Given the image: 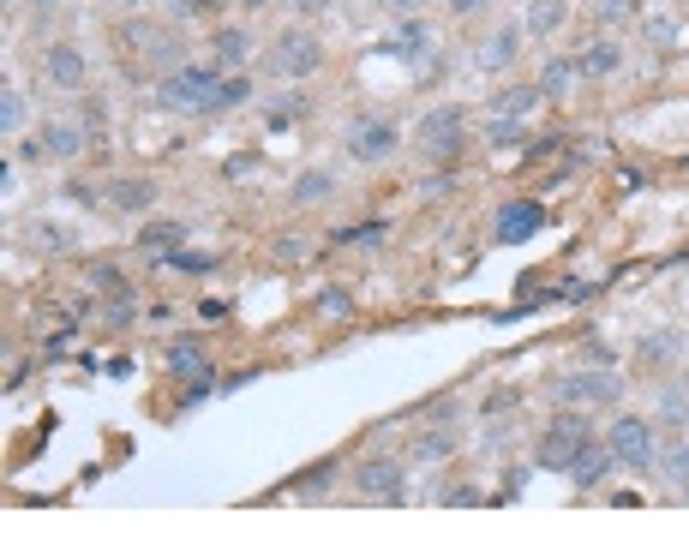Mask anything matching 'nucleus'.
Instances as JSON below:
<instances>
[{"label":"nucleus","mask_w":689,"mask_h":539,"mask_svg":"<svg viewBox=\"0 0 689 539\" xmlns=\"http://www.w3.org/2000/svg\"><path fill=\"white\" fill-rule=\"evenodd\" d=\"M588 438H594V426H588L576 408H564L558 420H546V432H540V444H534V462L552 468V474H570V462L582 456Z\"/></svg>","instance_id":"f257e3e1"},{"label":"nucleus","mask_w":689,"mask_h":539,"mask_svg":"<svg viewBox=\"0 0 689 539\" xmlns=\"http://www.w3.org/2000/svg\"><path fill=\"white\" fill-rule=\"evenodd\" d=\"M216 96H222L216 66H180V72H168V78L156 84V102H162V108H198V114H210Z\"/></svg>","instance_id":"f03ea898"},{"label":"nucleus","mask_w":689,"mask_h":539,"mask_svg":"<svg viewBox=\"0 0 689 539\" xmlns=\"http://www.w3.org/2000/svg\"><path fill=\"white\" fill-rule=\"evenodd\" d=\"M462 138H468L462 108H432V114H420V126H414V144H420L432 162H450V156L462 150Z\"/></svg>","instance_id":"7ed1b4c3"},{"label":"nucleus","mask_w":689,"mask_h":539,"mask_svg":"<svg viewBox=\"0 0 689 539\" xmlns=\"http://www.w3.org/2000/svg\"><path fill=\"white\" fill-rule=\"evenodd\" d=\"M552 396H558L564 408H612V402L624 396V384L600 366V372H570V378H558Z\"/></svg>","instance_id":"20e7f679"},{"label":"nucleus","mask_w":689,"mask_h":539,"mask_svg":"<svg viewBox=\"0 0 689 539\" xmlns=\"http://www.w3.org/2000/svg\"><path fill=\"white\" fill-rule=\"evenodd\" d=\"M606 444H612V456H618L624 468H636V474L660 462V438H654V426H648V420H636V414H624V420L606 432Z\"/></svg>","instance_id":"39448f33"},{"label":"nucleus","mask_w":689,"mask_h":539,"mask_svg":"<svg viewBox=\"0 0 689 539\" xmlns=\"http://www.w3.org/2000/svg\"><path fill=\"white\" fill-rule=\"evenodd\" d=\"M354 486H360V498H372V504H402V498H408V474H402L396 456L360 462V468H354Z\"/></svg>","instance_id":"423d86ee"},{"label":"nucleus","mask_w":689,"mask_h":539,"mask_svg":"<svg viewBox=\"0 0 689 539\" xmlns=\"http://www.w3.org/2000/svg\"><path fill=\"white\" fill-rule=\"evenodd\" d=\"M270 66H276L282 78H306V72H318V66H324V48H318V36H312V30H282V36H276Z\"/></svg>","instance_id":"0eeeda50"},{"label":"nucleus","mask_w":689,"mask_h":539,"mask_svg":"<svg viewBox=\"0 0 689 539\" xmlns=\"http://www.w3.org/2000/svg\"><path fill=\"white\" fill-rule=\"evenodd\" d=\"M396 144H402V132H396L390 120H354V126H348V156H354V162H384Z\"/></svg>","instance_id":"6e6552de"},{"label":"nucleus","mask_w":689,"mask_h":539,"mask_svg":"<svg viewBox=\"0 0 689 539\" xmlns=\"http://www.w3.org/2000/svg\"><path fill=\"white\" fill-rule=\"evenodd\" d=\"M126 42H144V54L168 72H180V36L174 30H156V24H126Z\"/></svg>","instance_id":"1a4fd4ad"},{"label":"nucleus","mask_w":689,"mask_h":539,"mask_svg":"<svg viewBox=\"0 0 689 539\" xmlns=\"http://www.w3.org/2000/svg\"><path fill=\"white\" fill-rule=\"evenodd\" d=\"M612 462H618V456H612V444H594V438H588V444H582V456L570 462V480H576L582 492H594V486L612 474Z\"/></svg>","instance_id":"9d476101"},{"label":"nucleus","mask_w":689,"mask_h":539,"mask_svg":"<svg viewBox=\"0 0 689 539\" xmlns=\"http://www.w3.org/2000/svg\"><path fill=\"white\" fill-rule=\"evenodd\" d=\"M618 66H624V48H618V42H606V36H600V42L588 36V42H582V54H576V72H582V78H606V72H618Z\"/></svg>","instance_id":"9b49d317"},{"label":"nucleus","mask_w":689,"mask_h":539,"mask_svg":"<svg viewBox=\"0 0 689 539\" xmlns=\"http://www.w3.org/2000/svg\"><path fill=\"white\" fill-rule=\"evenodd\" d=\"M516 42H522V30H516V24H498V30L474 48V60H480L486 72H498V66H510V60H516Z\"/></svg>","instance_id":"f8f14e48"},{"label":"nucleus","mask_w":689,"mask_h":539,"mask_svg":"<svg viewBox=\"0 0 689 539\" xmlns=\"http://www.w3.org/2000/svg\"><path fill=\"white\" fill-rule=\"evenodd\" d=\"M42 66H48V78H54L60 90H78V84H84V54H78L72 42H54Z\"/></svg>","instance_id":"ddd939ff"},{"label":"nucleus","mask_w":689,"mask_h":539,"mask_svg":"<svg viewBox=\"0 0 689 539\" xmlns=\"http://www.w3.org/2000/svg\"><path fill=\"white\" fill-rule=\"evenodd\" d=\"M162 366H168V378H186V384L210 378V360L198 354V342H174V348L162 354Z\"/></svg>","instance_id":"4468645a"},{"label":"nucleus","mask_w":689,"mask_h":539,"mask_svg":"<svg viewBox=\"0 0 689 539\" xmlns=\"http://www.w3.org/2000/svg\"><path fill=\"white\" fill-rule=\"evenodd\" d=\"M108 204L126 210V216H144V210L156 204V186H150V180H114V186H108Z\"/></svg>","instance_id":"2eb2a0df"},{"label":"nucleus","mask_w":689,"mask_h":539,"mask_svg":"<svg viewBox=\"0 0 689 539\" xmlns=\"http://www.w3.org/2000/svg\"><path fill=\"white\" fill-rule=\"evenodd\" d=\"M210 48H216V66H228V72H234V66H246L252 36H246L240 24H228V30H216V36H210Z\"/></svg>","instance_id":"dca6fc26"},{"label":"nucleus","mask_w":689,"mask_h":539,"mask_svg":"<svg viewBox=\"0 0 689 539\" xmlns=\"http://www.w3.org/2000/svg\"><path fill=\"white\" fill-rule=\"evenodd\" d=\"M540 228V204H504L498 210V240H528Z\"/></svg>","instance_id":"f3484780"},{"label":"nucleus","mask_w":689,"mask_h":539,"mask_svg":"<svg viewBox=\"0 0 689 539\" xmlns=\"http://www.w3.org/2000/svg\"><path fill=\"white\" fill-rule=\"evenodd\" d=\"M42 150H48V156H78V150H84V126H72V120L42 126Z\"/></svg>","instance_id":"a211bd4d"},{"label":"nucleus","mask_w":689,"mask_h":539,"mask_svg":"<svg viewBox=\"0 0 689 539\" xmlns=\"http://www.w3.org/2000/svg\"><path fill=\"white\" fill-rule=\"evenodd\" d=\"M564 18H570V0H528V30H534V36L564 30Z\"/></svg>","instance_id":"6ab92c4d"},{"label":"nucleus","mask_w":689,"mask_h":539,"mask_svg":"<svg viewBox=\"0 0 689 539\" xmlns=\"http://www.w3.org/2000/svg\"><path fill=\"white\" fill-rule=\"evenodd\" d=\"M576 78H582V72H576V60H546V72H540V96H552V102H564Z\"/></svg>","instance_id":"aec40b11"},{"label":"nucleus","mask_w":689,"mask_h":539,"mask_svg":"<svg viewBox=\"0 0 689 539\" xmlns=\"http://www.w3.org/2000/svg\"><path fill=\"white\" fill-rule=\"evenodd\" d=\"M180 240H186V228H180V222H156V228H144V234H138V246H144V252H156V258H174V252H180Z\"/></svg>","instance_id":"412c9836"},{"label":"nucleus","mask_w":689,"mask_h":539,"mask_svg":"<svg viewBox=\"0 0 689 539\" xmlns=\"http://www.w3.org/2000/svg\"><path fill=\"white\" fill-rule=\"evenodd\" d=\"M390 54H402V60H426V54H432V30H426V24H402L396 42H390Z\"/></svg>","instance_id":"4be33fe9"},{"label":"nucleus","mask_w":689,"mask_h":539,"mask_svg":"<svg viewBox=\"0 0 689 539\" xmlns=\"http://www.w3.org/2000/svg\"><path fill=\"white\" fill-rule=\"evenodd\" d=\"M684 354V330H654L648 342H642V360L648 366H666V360H678Z\"/></svg>","instance_id":"5701e85b"},{"label":"nucleus","mask_w":689,"mask_h":539,"mask_svg":"<svg viewBox=\"0 0 689 539\" xmlns=\"http://www.w3.org/2000/svg\"><path fill=\"white\" fill-rule=\"evenodd\" d=\"M414 456H426V462H444V456H456V432H450V426H432V432H420V438H414Z\"/></svg>","instance_id":"b1692460"},{"label":"nucleus","mask_w":689,"mask_h":539,"mask_svg":"<svg viewBox=\"0 0 689 539\" xmlns=\"http://www.w3.org/2000/svg\"><path fill=\"white\" fill-rule=\"evenodd\" d=\"M654 468H660V474H666L672 486H689V438H678V444H666Z\"/></svg>","instance_id":"393cba45"},{"label":"nucleus","mask_w":689,"mask_h":539,"mask_svg":"<svg viewBox=\"0 0 689 539\" xmlns=\"http://www.w3.org/2000/svg\"><path fill=\"white\" fill-rule=\"evenodd\" d=\"M534 102H540V90H504V96H492V114L522 120V114H534Z\"/></svg>","instance_id":"a878e982"},{"label":"nucleus","mask_w":689,"mask_h":539,"mask_svg":"<svg viewBox=\"0 0 689 539\" xmlns=\"http://www.w3.org/2000/svg\"><path fill=\"white\" fill-rule=\"evenodd\" d=\"M330 186H336V180H330L324 168H312V174H300V180H294V204H324V198H330Z\"/></svg>","instance_id":"bb28decb"},{"label":"nucleus","mask_w":689,"mask_h":539,"mask_svg":"<svg viewBox=\"0 0 689 539\" xmlns=\"http://www.w3.org/2000/svg\"><path fill=\"white\" fill-rule=\"evenodd\" d=\"M318 312H324V318H348V312H354V288H342V282H330V288L318 294Z\"/></svg>","instance_id":"cd10ccee"},{"label":"nucleus","mask_w":689,"mask_h":539,"mask_svg":"<svg viewBox=\"0 0 689 539\" xmlns=\"http://www.w3.org/2000/svg\"><path fill=\"white\" fill-rule=\"evenodd\" d=\"M30 240L48 252H72V228H54V222H30Z\"/></svg>","instance_id":"c85d7f7f"},{"label":"nucleus","mask_w":689,"mask_h":539,"mask_svg":"<svg viewBox=\"0 0 689 539\" xmlns=\"http://www.w3.org/2000/svg\"><path fill=\"white\" fill-rule=\"evenodd\" d=\"M660 420H666V426H689V396L684 390H660Z\"/></svg>","instance_id":"c756f323"},{"label":"nucleus","mask_w":689,"mask_h":539,"mask_svg":"<svg viewBox=\"0 0 689 539\" xmlns=\"http://www.w3.org/2000/svg\"><path fill=\"white\" fill-rule=\"evenodd\" d=\"M18 120H24V96L6 84V90H0V132H18Z\"/></svg>","instance_id":"7c9ffc66"},{"label":"nucleus","mask_w":689,"mask_h":539,"mask_svg":"<svg viewBox=\"0 0 689 539\" xmlns=\"http://www.w3.org/2000/svg\"><path fill=\"white\" fill-rule=\"evenodd\" d=\"M384 234H390L384 222H366V228H342V234H336V246H378Z\"/></svg>","instance_id":"2f4dec72"},{"label":"nucleus","mask_w":689,"mask_h":539,"mask_svg":"<svg viewBox=\"0 0 689 539\" xmlns=\"http://www.w3.org/2000/svg\"><path fill=\"white\" fill-rule=\"evenodd\" d=\"M330 474H336V462H318L312 474H300V492H306V498H324V486H330Z\"/></svg>","instance_id":"473e14b6"},{"label":"nucleus","mask_w":689,"mask_h":539,"mask_svg":"<svg viewBox=\"0 0 689 539\" xmlns=\"http://www.w3.org/2000/svg\"><path fill=\"white\" fill-rule=\"evenodd\" d=\"M246 96H252V84H246V78H228L222 96H216V108H234V102H246Z\"/></svg>","instance_id":"72a5a7b5"},{"label":"nucleus","mask_w":689,"mask_h":539,"mask_svg":"<svg viewBox=\"0 0 689 539\" xmlns=\"http://www.w3.org/2000/svg\"><path fill=\"white\" fill-rule=\"evenodd\" d=\"M90 282H96L102 294H126V282H120V270H108V264H96V270H90Z\"/></svg>","instance_id":"f704fd0d"},{"label":"nucleus","mask_w":689,"mask_h":539,"mask_svg":"<svg viewBox=\"0 0 689 539\" xmlns=\"http://www.w3.org/2000/svg\"><path fill=\"white\" fill-rule=\"evenodd\" d=\"M438 498H444V504H480V492H474V486H444Z\"/></svg>","instance_id":"c9c22d12"},{"label":"nucleus","mask_w":689,"mask_h":539,"mask_svg":"<svg viewBox=\"0 0 689 539\" xmlns=\"http://www.w3.org/2000/svg\"><path fill=\"white\" fill-rule=\"evenodd\" d=\"M486 138H492V144H516V120H492Z\"/></svg>","instance_id":"e433bc0d"},{"label":"nucleus","mask_w":689,"mask_h":539,"mask_svg":"<svg viewBox=\"0 0 689 539\" xmlns=\"http://www.w3.org/2000/svg\"><path fill=\"white\" fill-rule=\"evenodd\" d=\"M582 354H588V366H612V348H606V342H582Z\"/></svg>","instance_id":"4c0bfd02"},{"label":"nucleus","mask_w":689,"mask_h":539,"mask_svg":"<svg viewBox=\"0 0 689 539\" xmlns=\"http://www.w3.org/2000/svg\"><path fill=\"white\" fill-rule=\"evenodd\" d=\"M276 258H288V264H294V258H306V246H300L294 234H282V246H276Z\"/></svg>","instance_id":"58836bf2"},{"label":"nucleus","mask_w":689,"mask_h":539,"mask_svg":"<svg viewBox=\"0 0 689 539\" xmlns=\"http://www.w3.org/2000/svg\"><path fill=\"white\" fill-rule=\"evenodd\" d=\"M648 36H654V42H678V24H666V18H660V24H648Z\"/></svg>","instance_id":"ea45409f"},{"label":"nucleus","mask_w":689,"mask_h":539,"mask_svg":"<svg viewBox=\"0 0 689 539\" xmlns=\"http://www.w3.org/2000/svg\"><path fill=\"white\" fill-rule=\"evenodd\" d=\"M444 192H456V180H444V174H432V180H426V198H444Z\"/></svg>","instance_id":"a19ab883"},{"label":"nucleus","mask_w":689,"mask_h":539,"mask_svg":"<svg viewBox=\"0 0 689 539\" xmlns=\"http://www.w3.org/2000/svg\"><path fill=\"white\" fill-rule=\"evenodd\" d=\"M480 6H486V0H450V12H456V18H474Z\"/></svg>","instance_id":"79ce46f5"},{"label":"nucleus","mask_w":689,"mask_h":539,"mask_svg":"<svg viewBox=\"0 0 689 539\" xmlns=\"http://www.w3.org/2000/svg\"><path fill=\"white\" fill-rule=\"evenodd\" d=\"M180 12H210V6H222V0H174Z\"/></svg>","instance_id":"37998d69"},{"label":"nucleus","mask_w":689,"mask_h":539,"mask_svg":"<svg viewBox=\"0 0 689 539\" xmlns=\"http://www.w3.org/2000/svg\"><path fill=\"white\" fill-rule=\"evenodd\" d=\"M384 6H390V12H414L420 0H384Z\"/></svg>","instance_id":"c03bdc74"},{"label":"nucleus","mask_w":689,"mask_h":539,"mask_svg":"<svg viewBox=\"0 0 689 539\" xmlns=\"http://www.w3.org/2000/svg\"><path fill=\"white\" fill-rule=\"evenodd\" d=\"M294 6H306V12H318V6H324V0H294Z\"/></svg>","instance_id":"a18cd8bd"}]
</instances>
